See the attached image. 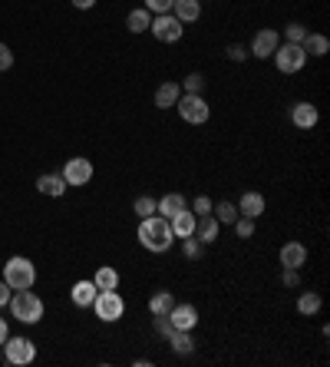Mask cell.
<instances>
[{"instance_id": "6da1fadb", "label": "cell", "mask_w": 330, "mask_h": 367, "mask_svg": "<svg viewBox=\"0 0 330 367\" xmlns=\"http://www.w3.org/2000/svg\"><path fill=\"white\" fill-rule=\"evenodd\" d=\"M172 242H175V235L168 229V218L162 216H148L139 222V245L146 251H155V255H162V251L172 249Z\"/></svg>"}, {"instance_id": "7a4b0ae2", "label": "cell", "mask_w": 330, "mask_h": 367, "mask_svg": "<svg viewBox=\"0 0 330 367\" xmlns=\"http://www.w3.org/2000/svg\"><path fill=\"white\" fill-rule=\"evenodd\" d=\"M7 308H10V315H14L20 324H36V321L43 317V301H40V295H33L30 288L14 291L10 301H7Z\"/></svg>"}, {"instance_id": "3957f363", "label": "cell", "mask_w": 330, "mask_h": 367, "mask_svg": "<svg viewBox=\"0 0 330 367\" xmlns=\"http://www.w3.org/2000/svg\"><path fill=\"white\" fill-rule=\"evenodd\" d=\"M3 282L10 284L14 291L33 288V282H36V268H33L30 258H20V255H14V258L3 265Z\"/></svg>"}, {"instance_id": "277c9868", "label": "cell", "mask_w": 330, "mask_h": 367, "mask_svg": "<svg viewBox=\"0 0 330 367\" xmlns=\"http://www.w3.org/2000/svg\"><path fill=\"white\" fill-rule=\"evenodd\" d=\"M93 311H96V317H99V321L113 324V321H119V317L126 315V301H122V295H119L116 288H109V291H96V301H93Z\"/></svg>"}, {"instance_id": "5b68a950", "label": "cell", "mask_w": 330, "mask_h": 367, "mask_svg": "<svg viewBox=\"0 0 330 367\" xmlns=\"http://www.w3.org/2000/svg\"><path fill=\"white\" fill-rule=\"evenodd\" d=\"M175 106H179V116L185 119L188 126H201V123H208V116H212L205 96H198V93H182Z\"/></svg>"}, {"instance_id": "8992f818", "label": "cell", "mask_w": 330, "mask_h": 367, "mask_svg": "<svg viewBox=\"0 0 330 367\" xmlns=\"http://www.w3.org/2000/svg\"><path fill=\"white\" fill-rule=\"evenodd\" d=\"M0 348H3V361L14 367L33 364V357H36V344H33L30 337H7Z\"/></svg>"}, {"instance_id": "52a82bcc", "label": "cell", "mask_w": 330, "mask_h": 367, "mask_svg": "<svg viewBox=\"0 0 330 367\" xmlns=\"http://www.w3.org/2000/svg\"><path fill=\"white\" fill-rule=\"evenodd\" d=\"M304 63H307V53H304L300 43H284V47L274 50V67H278L280 73H300Z\"/></svg>"}, {"instance_id": "ba28073f", "label": "cell", "mask_w": 330, "mask_h": 367, "mask_svg": "<svg viewBox=\"0 0 330 367\" xmlns=\"http://www.w3.org/2000/svg\"><path fill=\"white\" fill-rule=\"evenodd\" d=\"M148 30H152V36H155V40H162V43H179L182 34H185L182 20H175L172 14H155Z\"/></svg>"}, {"instance_id": "9c48e42d", "label": "cell", "mask_w": 330, "mask_h": 367, "mask_svg": "<svg viewBox=\"0 0 330 367\" xmlns=\"http://www.w3.org/2000/svg\"><path fill=\"white\" fill-rule=\"evenodd\" d=\"M60 176L66 179V185H86L93 179V162L82 159V156H73V159H66V166Z\"/></svg>"}, {"instance_id": "30bf717a", "label": "cell", "mask_w": 330, "mask_h": 367, "mask_svg": "<svg viewBox=\"0 0 330 367\" xmlns=\"http://www.w3.org/2000/svg\"><path fill=\"white\" fill-rule=\"evenodd\" d=\"M280 47V36L278 30H258L254 40H251V56H258V60H267V56H274V50Z\"/></svg>"}, {"instance_id": "8fae6325", "label": "cell", "mask_w": 330, "mask_h": 367, "mask_svg": "<svg viewBox=\"0 0 330 367\" xmlns=\"http://www.w3.org/2000/svg\"><path fill=\"white\" fill-rule=\"evenodd\" d=\"M168 321H172V328L175 331H192L198 324V308L195 304H172V311H168Z\"/></svg>"}, {"instance_id": "7c38bea8", "label": "cell", "mask_w": 330, "mask_h": 367, "mask_svg": "<svg viewBox=\"0 0 330 367\" xmlns=\"http://www.w3.org/2000/svg\"><path fill=\"white\" fill-rule=\"evenodd\" d=\"M291 123H294L297 129H314L317 123H320V113H317V106L307 100H300L291 106Z\"/></svg>"}, {"instance_id": "4fadbf2b", "label": "cell", "mask_w": 330, "mask_h": 367, "mask_svg": "<svg viewBox=\"0 0 330 367\" xmlns=\"http://www.w3.org/2000/svg\"><path fill=\"white\" fill-rule=\"evenodd\" d=\"M278 258L284 268H297V271H300V268L307 265V249H304L300 242H287V245H280Z\"/></svg>"}, {"instance_id": "5bb4252c", "label": "cell", "mask_w": 330, "mask_h": 367, "mask_svg": "<svg viewBox=\"0 0 330 367\" xmlns=\"http://www.w3.org/2000/svg\"><path fill=\"white\" fill-rule=\"evenodd\" d=\"M218 229H221V222L208 212V216H195V238L201 242V245H212L214 238H218Z\"/></svg>"}, {"instance_id": "9a60e30c", "label": "cell", "mask_w": 330, "mask_h": 367, "mask_svg": "<svg viewBox=\"0 0 330 367\" xmlns=\"http://www.w3.org/2000/svg\"><path fill=\"white\" fill-rule=\"evenodd\" d=\"M182 209H188V202H185L182 192H168L162 199H155V216H162V218H172L175 212H182Z\"/></svg>"}, {"instance_id": "2e32d148", "label": "cell", "mask_w": 330, "mask_h": 367, "mask_svg": "<svg viewBox=\"0 0 330 367\" xmlns=\"http://www.w3.org/2000/svg\"><path fill=\"white\" fill-rule=\"evenodd\" d=\"M238 216H248V218H258L264 216V196L261 192H245L241 202H238Z\"/></svg>"}, {"instance_id": "e0dca14e", "label": "cell", "mask_w": 330, "mask_h": 367, "mask_svg": "<svg viewBox=\"0 0 330 367\" xmlns=\"http://www.w3.org/2000/svg\"><path fill=\"white\" fill-rule=\"evenodd\" d=\"M172 17L182 23H195L201 17V0H175L172 3Z\"/></svg>"}, {"instance_id": "ac0fdd59", "label": "cell", "mask_w": 330, "mask_h": 367, "mask_svg": "<svg viewBox=\"0 0 330 367\" xmlns=\"http://www.w3.org/2000/svg\"><path fill=\"white\" fill-rule=\"evenodd\" d=\"M168 229H172V235H175V238L192 235V232H195V212H188V209L175 212V216L168 218Z\"/></svg>"}, {"instance_id": "d6986e66", "label": "cell", "mask_w": 330, "mask_h": 367, "mask_svg": "<svg viewBox=\"0 0 330 367\" xmlns=\"http://www.w3.org/2000/svg\"><path fill=\"white\" fill-rule=\"evenodd\" d=\"M96 291H99V288L93 282H76V284H73V291H69V298H73V304H76V308H93Z\"/></svg>"}, {"instance_id": "ffe728a7", "label": "cell", "mask_w": 330, "mask_h": 367, "mask_svg": "<svg viewBox=\"0 0 330 367\" xmlns=\"http://www.w3.org/2000/svg\"><path fill=\"white\" fill-rule=\"evenodd\" d=\"M179 96H182V86L168 80V83H162L155 90V106H159V109H172V106L179 103Z\"/></svg>"}, {"instance_id": "44dd1931", "label": "cell", "mask_w": 330, "mask_h": 367, "mask_svg": "<svg viewBox=\"0 0 330 367\" xmlns=\"http://www.w3.org/2000/svg\"><path fill=\"white\" fill-rule=\"evenodd\" d=\"M300 47H304L307 56H327V53H330V40L324 34H307Z\"/></svg>"}, {"instance_id": "7402d4cb", "label": "cell", "mask_w": 330, "mask_h": 367, "mask_svg": "<svg viewBox=\"0 0 330 367\" xmlns=\"http://www.w3.org/2000/svg\"><path fill=\"white\" fill-rule=\"evenodd\" d=\"M36 189H40L43 196L60 199V196L66 192V179H63V176H40V179H36Z\"/></svg>"}, {"instance_id": "603a6c76", "label": "cell", "mask_w": 330, "mask_h": 367, "mask_svg": "<svg viewBox=\"0 0 330 367\" xmlns=\"http://www.w3.org/2000/svg\"><path fill=\"white\" fill-rule=\"evenodd\" d=\"M126 27H129V34H146L148 27H152V14H148L146 7H139V10H129V17H126Z\"/></svg>"}, {"instance_id": "cb8c5ba5", "label": "cell", "mask_w": 330, "mask_h": 367, "mask_svg": "<svg viewBox=\"0 0 330 367\" xmlns=\"http://www.w3.org/2000/svg\"><path fill=\"white\" fill-rule=\"evenodd\" d=\"M168 348L185 357V354H192V350H195V341H192V334H188V331H172V334H168Z\"/></svg>"}, {"instance_id": "d4e9b609", "label": "cell", "mask_w": 330, "mask_h": 367, "mask_svg": "<svg viewBox=\"0 0 330 367\" xmlns=\"http://www.w3.org/2000/svg\"><path fill=\"white\" fill-rule=\"evenodd\" d=\"M172 304H175V295H172V291H155V295L148 298V311H152V315H168Z\"/></svg>"}, {"instance_id": "484cf974", "label": "cell", "mask_w": 330, "mask_h": 367, "mask_svg": "<svg viewBox=\"0 0 330 367\" xmlns=\"http://www.w3.org/2000/svg\"><path fill=\"white\" fill-rule=\"evenodd\" d=\"M93 284H96L99 291H109V288H119V271L116 268H99L96 275H93Z\"/></svg>"}, {"instance_id": "4316f807", "label": "cell", "mask_w": 330, "mask_h": 367, "mask_svg": "<svg viewBox=\"0 0 330 367\" xmlns=\"http://www.w3.org/2000/svg\"><path fill=\"white\" fill-rule=\"evenodd\" d=\"M320 304H324V301H320V295H317V291H304V295L297 298V311H300L304 317H311V315H317V311H320Z\"/></svg>"}, {"instance_id": "83f0119b", "label": "cell", "mask_w": 330, "mask_h": 367, "mask_svg": "<svg viewBox=\"0 0 330 367\" xmlns=\"http://www.w3.org/2000/svg\"><path fill=\"white\" fill-rule=\"evenodd\" d=\"M212 216L221 222V225H231L234 218H238V205H231V202H218L212 209Z\"/></svg>"}, {"instance_id": "f1b7e54d", "label": "cell", "mask_w": 330, "mask_h": 367, "mask_svg": "<svg viewBox=\"0 0 330 367\" xmlns=\"http://www.w3.org/2000/svg\"><path fill=\"white\" fill-rule=\"evenodd\" d=\"M182 251H185V258H188V262H195V258H201L205 245L198 242L195 235H185V238H182Z\"/></svg>"}, {"instance_id": "f546056e", "label": "cell", "mask_w": 330, "mask_h": 367, "mask_svg": "<svg viewBox=\"0 0 330 367\" xmlns=\"http://www.w3.org/2000/svg\"><path fill=\"white\" fill-rule=\"evenodd\" d=\"M182 90H185V93H198V96H201V93H205V73H188V76L182 80Z\"/></svg>"}, {"instance_id": "4dcf8cb0", "label": "cell", "mask_w": 330, "mask_h": 367, "mask_svg": "<svg viewBox=\"0 0 330 367\" xmlns=\"http://www.w3.org/2000/svg\"><path fill=\"white\" fill-rule=\"evenodd\" d=\"M132 212H135L139 218L155 216V199H152V196H139V199H135V205H132Z\"/></svg>"}, {"instance_id": "1f68e13d", "label": "cell", "mask_w": 330, "mask_h": 367, "mask_svg": "<svg viewBox=\"0 0 330 367\" xmlns=\"http://www.w3.org/2000/svg\"><path fill=\"white\" fill-rule=\"evenodd\" d=\"M311 34L307 27H300V23H287L284 27V43H304V36Z\"/></svg>"}, {"instance_id": "d6a6232c", "label": "cell", "mask_w": 330, "mask_h": 367, "mask_svg": "<svg viewBox=\"0 0 330 367\" xmlns=\"http://www.w3.org/2000/svg\"><path fill=\"white\" fill-rule=\"evenodd\" d=\"M231 225H234V235H238V238H251V235H254V218L238 216Z\"/></svg>"}, {"instance_id": "836d02e7", "label": "cell", "mask_w": 330, "mask_h": 367, "mask_svg": "<svg viewBox=\"0 0 330 367\" xmlns=\"http://www.w3.org/2000/svg\"><path fill=\"white\" fill-rule=\"evenodd\" d=\"M152 328L162 334V337H168V334L175 331V328H172V321H168V315H152Z\"/></svg>"}, {"instance_id": "e575fe53", "label": "cell", "mask_w": 330, "mask_h": 367, "mask_svg": "<svg viewBox=\"0 0 330 367\" xmlns=\"http://www.w3.org/2000/svg\"><path fill=\"white\" fill-rule=\"evenodd\" d=\"M172 3L175 0H146V10L148 14H172Z\"/></svg>"}, {"instance_id": "d590c367", "label": "cell", "mask_w": 330, "mask_h": 367, "mask_svg": "<svg viewBox=\"0 0 330 367\" xmlns=\"http://www.w3.org/2000/svg\"><path fill=\"white\" fill-rule=\"evenodd\" d=\"M212 209H214V202L208 199V196H198V199L192 202V212H195V216H208Z\"/></svg>"}, {"instance_id": "8d00e7d4", "label": "cell", "mask_w": 330, "mask_h": 367, "mask_svg": "<svg viewBox=\"0 0 330 367\" xmlns=\"http://www.w3.org/2000/svg\"><path fill=\"white\" fill-rule=\"evenodd\" d=\"M280 282L287 284V288H297V284H300V275H297V268H284V271H280Z\"/></svg>"}, {"instance_id": "74e56055", "label": "cell", "mask_w": 330, "mask_h": 367, "mask_svg": "<svg viewBox=\"0 0 330 367\" xmlns=\"http://www.w3.org/2000/svg\"><path fill=\"white\" fill-rule=\"evenodd\" d=\"M10 67H14V53H10L7 43H0V73H3V70H10Z\"/></svg>"}, {"instance_id": "f35d334b", "label": "cell", "mask_w": 330, "mask_h": 367, "mask_svg": "<svg viewBox=\"0 0 330 367\" xmlns=\"http://www.w3.org/2000/svg\"><path fill=\"white\" fill-rule=\"evenodd\" d=\"M228 60H234V63H241V60H248V50L241 47V43H231V47H228Z\"/></svg>"}, {"instance_id": "ab89813d", "label": "cell", "mask_w": 330, "mask_h": 367, "mask_svg": "<svg viewBox=\"0 0 330 367\" xmlns=\"http://www.w3.org/2000/svg\"><path fill=\"white\" fill-rule=\"evenodd\" d=\"M10 295H14V288H10L7 282H0V308H3V304L10 301Z\"/></svg>"}, {"instance_id": "60d3db41", "label": "cell", "mask_w": 330, "mask_h": 367, "mask_svg": "<svg viewBox=\"0 0 330 367\" xmlns=\"http://www.w3.org/2000/svg\"><path fill=\"white\" fill-rule=\"evenodd\" d=\"M69 3H73V7H76V10H89V7H93V3H96V0H69Z\"/></svg>"}, {"instance_id": "b9f144b4", "label": "cell", "mask_w": 330, "mask_h": 367, "mask_svg": "<svg viewBox=\"0 0 330 367\" xmlns=\"http://www.w3.org/2000/svg\"><path fill=\"white\" fill-rule=\"evenodd\" d=\"M10 337V328H7V317H0V344Z\"/></svg>"}, {"instance_id": "7bdbcfd3", "label": "cell", "mask_w": 330, "mask_h": 367, "mask_svg": "<svg viewBox=\"0 0 330 367\" xmlns=\"http://www.w3.org/2000/svg\"><path fill=\"white\" fill-rule=\"evenodd\" d=\"M0 361H3V354H0Z\"/></svg>"}]
</instances>
